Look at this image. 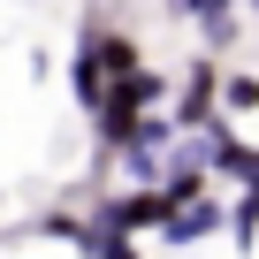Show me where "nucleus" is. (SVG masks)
Instances as JSON below:
<instances>
[{"label":"nucleus","mask_w":259,"mask_h":259,"mask_svg":"<svg viewBox=\"0 0 259 259\" xmlns=\"http://www.w3.org/2000/svg\"><path fill=\"white\" fill-rule=\"evenodd\" d=\"M69 92H76L84 114H99V99H107V69H99V54H92L84 31H76V54H69Z\"/></svg>","instance_id":"obj_5"},{"label":"nucleus","mask_w":259,"mask_h":259,"mask_svg":"<svg viewBox=\"0 0 259 259\" xmlns=\"http://www.w3.org/2000/svg\"><path fill=\"white\" fill-rule=\"evenodd\" d=\"M84 38H92V54H99L107 84H114V76H130V69H145V46L130 38V31H114V23H84Z\"/></svg>","instance_id":"obj_4"},{"label":"nucleus","mask_w":259,"mask_h":259,"mask_svg":"<svg viewBox=\"0 0 259 259\" xmlns=\"http://www.w3.org/2000/svg\"><path fill=\"white\" fill-rule=\"evenodd\" d=\"M92 259H145V244H138V236H122V229H99Z\"/></svg>","instance_id":"obj_8"},{"label":"nucleus","mask_w":259,"mask_h":259,"mask_svg":"<svg viewBox=\"0 0 259 259\" xmlns=\"http://www.w3.org/2000/svg\"><path fill=\"white\" fill-rule=\"evenodd\" d=\"M168 122H176V138H198L206 122H221V61L198 54L183 69V84L168 92Z\"/></svg>","instance_id":"obj_1"},{"label":"nucleus","mask_w":259,"mask_h":259,"mask_svg":"<svg viewBox=\"0 0 259 259\" xmlns=\"http://www.w3.org/2000/svg\"><path fill=\"white\" fill-rule=\"evenodd\" d=\"M244 8H251V16H259V0H244Z\"/></svg>","instance_id":"obj_9"},{"label":"nucleus","mask_w":259,"mask_h":259,"mask_svg":"<svg viewBox=\"0 0 259 259\" xmlns=\"http://www.w3.org/2000/svg\"><path fill=\"white\" fill-rule=\"evenodd\" d=\"M221 114H259V76L251 69H221Z\"/></svg>","instance_id":"obj_6"},{"label":"nucleus","mask_w":259,"mask_h":259,"mask_svg":"<svg viewBox=\"0 0 259 259\" xmlns=\"http://www.w3.org/2000/svg\"><path fill=\"white\" fill-rule=\"evenodd\" d=\"M229 236H236V251H251V244H259V191H244V198H236V213H229Z\"/></svg>","instance_id":"obj_7"},{"label":"nucleus","mask_w":259,"mask_h":259,"mask_svg":"<svg viewBox=\"0 0 259 259\" xmlns=\"http://www.w3.org/2000/svg\"><path fill=\"white\" fill-rule=\"evenodd\" d=\"M221 229H229V206H221V198L206 191V198H191V206H176V213H168V221H160L153 236L183 251V244H206V236H221Z\"/></svg>","instance_id":"obj_3"},{"label":"nucleus","mask_w":259,"mask_h":259,"mask_svg":"<svg viewBox=\"0 0 259 259\" xmlns=\"http://www.w3.org/2000/svg\"><path fill=\"white\" fill-rule=\"evenodd\" d=\"M168 221V198H160V183H138V191H114L107 206H99V229H122V236H153Z\"/></svg>","instance_id":"obj_2"}]
</instances>
